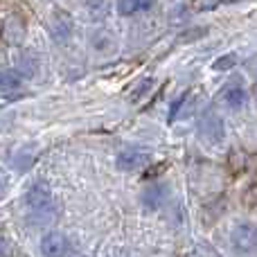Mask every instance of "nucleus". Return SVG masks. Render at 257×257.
Returning a JSON list of instances; mask_svg holds the SVG:
<instances>
[{
    "label": "nucleus",
    "instance_id": "nucleus-10",
    "mask_svg": "<svg viewBox=\"0 0 257 257\" xmlns=\"http://www.w3.org/2000/svg\"><path fill=\"white\" fill-rule=\"evenodd\" d=\"M156 0H117V12L122 16H131L136 12H145V9L154 7Z\"/></svg>",
    "mask_w": 257,
    "mask_h": 257
},
{
    "label": "nucleus",
    "instance_id": "nucleus-13",
    "mask_svg": "<svg viewBox=\"0 0 257 257\" xmlns=\"http://www.w3.org/2000/svg\"><path fill=\"white\" fill-rule=\"evenodd\" d=\"M18 66H16V70H14V72H16V75L18 77H32V75H34V59H30V54H23V57H18Z\"/></svg>",
    "mask_w": 257,
    "mask_h": 257
},
{
    "label": "nucleus",
    "instance_id": "nucleus-9",
    "mask_svg": "<svg viewBox=\"0 0 257 257\" xmlns=\"http://www.w3.org/2000/svg\"><path fill=\"white\" fill-rule=\"evenodd\" d=\"M246 99H248V95H246V90L241 88V86H228V88L221 93V102L226 104L228 108H239V106H244Z\"/></svg>",
    "mask_w": 257,
    "mask_h": 257
},
{
    "label": "nucleus",
    "instance_id": "nucleus-6",
    "mask_svg": "<svg viewBox=\"0 0 257 257\" xmlns=\"http://www.w3.org/2000/svg\"><path fill=\"white\" fill-rule=\"evenodd\" d=\"M147 165V154L140 149H122L117 154V167L122 172H136Z\"/></svg>",
    "mask_w": 257,
    "mask_h": 257
},
{
    "label": "nucleus",
    "instance_id": "nucleus-15",
    "mask_svg": "<svg viewBox=\"0 0 257 257\" xmlns=\"http://www.w3.org/2000/svg\"><path fill=\"white\" fill-rule=\"evenodd\" d=\"M244 203L246 205H257V185H253L248 192L244 194Z\"/></svg>",
    "mask_w": 257,
    "mask_h": 257
},
{
    "label": "nucleus",
    "instance_id": "nucleus-5",
    "mask_svg": "<svg viewBox=\"0 0 257 257\" xmlns=\"http://www.w3.org/2000/svg\"><path fill=\"white\" fill-rule=\"evenodd\" d=\"M68 248H70V244H68L66 235H61V232H48L41 239V253L45 257H66Z\"/></svg>",
    "mask_w": 257,
    "mask_h": 257
},
{
    "label": "nucleus",
    "instance_id": "nucleus-12",
    "mask_svg": "<svg viewBox=\"0 0 257 257\" xmlns=\"http://www.w3.org/2000/svg\"><path fill=\"white\" fill-rule=\"evenodd\" d=\"M21 86V77L14 70H0V90H16Z\"/></svg>",
    "mask_w": 257,
    "mask_h": 257
},
{
    "label": "nucleus",
    "instance_id": "nucleus-2",
    "mask_svg": "<svg viewBox=\"0 0 257 257\" xmlns=\"http://www.w3.org/2000/svg\"><path fill=\"white\" fill-rule=\"evenodd\" d=\"M199 136L203 138V142H208V145H219V142L223 140V122L212 108L203 111V115H201Z\"/></svg>",
    "mask_w": 257,
    "mask_h": 257
},
{
    "label": "nucleus",
    "instance_id": "nucleus-11",
    "mask_svg": "<svg viewBox=\"0 0 257 257\" xmlns=\"http://www.w3.org/2000/svg\"><path fill=\"white\" fill-rule=\"evenodd\" d=\"M84 12L90 21H102L108 14V0H86Z\"/></svg>",
    "mask_w": 257,
    "mask_h": 257
},
{
    "label": "nucleus",
    "instance_id": "nucleus-3",
    "mask_svg": "<svg viewBox=\"0 0 257 257\" xmlns=\"http://www.w3.org/2000/svg\"><path fill=\"white\" fill-rule=\"evenodd\" d=\"M232 246L239 253H250V250L257 248V228L253 223H239L232 230Z\"/></svg>",
    "mask_w": 257,
    "mask_h": 257
},
{
    "label": "nucleus",
    "instance_id": "nucleus-8",
    "mask_svg": "<svg viewBox=\"0 0 257 257\" xmlns=\"http://www.w3.org/2000/svg\"><path fill=\"white\" fill-rule=\"evenodd\" d=\"M167 199V187L163 183H156V185H149L145 192H142V203H145L147 210H158L160 205Z\"/></svg>",
    "mask_w": 257,
    "mask_h": 257
},
{
    "label": "nucleus",
    "instance_id": "nucleus-7",
    "mask_svg": "<svg viewBox=\"0 0 257 257\" xmlns=\"http://www.w3.org/2000/svg\"><path fill=\"white\" fill-rule=\"evenodd\" d=\"M3 36L9 45H18L25 39V21H23L21 16H9L7 21H5Z\"/></svg>",
    "mask_w": 257,
    "mask_h": 257
},
{
    "label": "nucleus",
    "instance_id": "nucleus-1",
    "mask_svg": "<svg viewBox=\"0 0 257 257\" xmlns=\"http://www.w3.org/2000/svg\"><path fill=\"white\" fill-rule=\"evenodd\" d=\"M25 203L30 208V219L32 223H48L54 219V201H52V192L48 185L36 183L34 187H30L25 196Z\"/></svg>",
    "mask_w": 257,
    "mask_h": 257
},
{
    "label": "nucleus",
    "instance_id": "nucleus-14",
    "mask_svg": "<svg viewBox=\"0 0 257 257\" xmlns=\"http://www.w3.org/2000/svg\"><path fill=\"white\" fill-rule=\"evenodd\" d=\"M235 63H237L235 54H226V57H221V59H217V61H214V70H230Z\"/></svg>",
    "mask_w": 257,
    "mask_h": 257
},
{
    "label": "nucleus",
    "instance_id": "nucleus-4",
    "mask_svg": "<svg viewBox=\"0 0 257 257\" xmlns=\"http://www.w3.org/2000/svg\"><path fill=\"white\" fill-rule=\"evenodd\" d=\"M48 27H50V36H52L57 43H66V41L72 36V18H70V14L57 9V12L50 16V25Z\"/></svg>",
    "mask_w": 257,
    "mask_h": 257
}]
</instances>
